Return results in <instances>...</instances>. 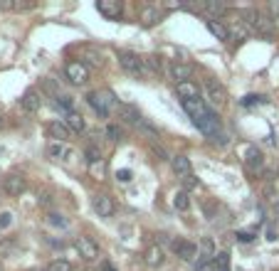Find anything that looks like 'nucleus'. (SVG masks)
Returning <instances> with one entry per match:
<instances>
[{
	"label": "nucleus",
	"instance_id": "obj_13",
	"mask_svg": "<svg viewBox=\"0 0 279 271\" xmlns=\"http://www.w3.org/2000/svg\"><path fill=\"white\" fill-rule=\"evenodd\" d=\"M119 118H121L124 123H129V126H138V123L144 121V116L138 114V109L131 106V104H121V106H119Z\"/></svg>",
	"mask_w": 279,
	"mask_h": 271
},
{
	"label": "nucleus",
	"instance_id": "obj_35",
	"mask_svg": "<svg viewBox=\"0 0 279 271\" xmlns=\"http://www.w3.org/2000/svg\"><path fill=\"white\" fill-rule=\"evenodd\" d=\"M10 224H13V214H10V212H3V214H0V230H8Z\"/></svg>",
	"mask_w": 279,
	"mask_h": 271
},
{
	"label": "nucleus",
	"instance_id": "obj_8",
	"mask_svg": "<svg viewBox=\"0 0 279 271\" xmlns=\"http://www.w3.org/2000/svg\"><path fill=\"white\" fill-rule=\"evenodd\" d=\"M92 207H94V212L99 214V217H112V214H114V210H116V205H114V200H112V197H109V195H104V193L94 195Z\"/></svg>",
	"mask_w": 279,
	"mask_h": 271
},
{
	"label": "nucleus",
	"instance_id": "obj_24",
	"mask_svg": "<svg viewBox=\"0 0 279 271\" xmlns=\"http://www.w3.org/2000/svg\"><path fill=\"white\" fill-rule=\"evenodd\" d=\"M64 123L69 126V131H84V128H87V123H84V116H82V114H77V111L67 114Z\"/></svg>",
	"mask_w": 279,
	"mask_h": 271
},
{
	"label": "nucleus",
	"instance_id": "obj_11",
	"mask_svg": "<svg viewBox=\"0 0 279 271\" xmlns=\"http://www.w3.org/2000/svg\"><path fill=\"white\" fill-rule=\"evenodd\" d=\"M170 77L176 79V84H183V81H190L193 77V64H186V62H170Z\"/></svg>",
	"mask_w": 279,
	"mask_h": 271
},
{
	"label": "nucleus",
	"instance_id": "obj_9",
	"mask_svg": "<svg viewBox=\"0 0 279 271\" xmlns=\"http://www.w3.org/2000/svg\"><path fill=\"white\" fill-rule=\"evenodd\" d=\"M75 247H77V252H79V256H82V259H87V261L99 259V247L94 244L89 237H77Z\"/></svg>",
	"mask_w": 279,
	"mask_h": 271
},
{
	"label": "nucleus",
	"instance_id": "obj_28",
	"mask_svg": "<svg viewBox=\"0 0 279 271\" xmlns=\"http://www.w3.org/2000/svg\"><path fill=\"white\" fill-rule=\"evenodd\" d=\"M47 271H75V269H72L69 261H64V259H55V261H50Z\"/></svg>",
	"mask_w": 279,
	"mask_h": 271
},
{
	"label": "nucleus",
	"instance_id": "obj_33",
	"mask_svg": "<svg viewBox=\"0 0 279 271\" xmlns=\"http://www.w3.org/2000/svg\"><path fill=\"white\" fill-rule=\"evenodd\" d=\"M156 20H158V10H156V8H146V10H144V22H146V25H153Z\"/></svg>",
	"mask_w": 279,
	"mask_h": 271
},
{
	"label": "nucleus",
	"instance_id": "obj_5",
	"mask_svg": "<svg viewBox=\"0 0 279 271\" xmlns=\"http://www.w3.org/2000/svg\"><path fill=\"white\" fill-rule=\"evenodd\" d=\"M205 94H207V101H210V106H215V109H223L225 101H227V94H225V89L215 81V79H205Z\"/></svg>",
	"mask_w": 279,
	"mask_h": 271
},
{
	"label": "nucleus",
	"instance_id": "obj_17",
	"mask_svg": "<svg viewBox=\"0 0 279 271\" xmlns=\"http://www.w3.org/2000/svg\"><path fill=\"white\" fill-rule=\"evenodd\" d=\"M245 168L250 170V173H260L262 168H264V158L257 148H250L247 155H245Z\"/></svg>",
	"mask_w": 279,
	"mask_h": 271
},
{
	"label": "nucleus",
	"instance_id": "obj_38",
	"mask_svg": "<svg viewBox=\"0 0 279 271\" xmlns=\"http://www.w3.org/2000/svg\"><path fill=\"white\" fill-rule=\"evenodd\" d=\"M195 271H218V266H215V261H200Z\"/></svg>",
	"mask_w": 279,
	"mask_h": 271
},
{
	"label": "nucleus",
	"instance_id": "obj_43",
	"mask_svg": "<svg viewBox=\"0 0 279 271\" xmlns=\"http://www.w3.org/2000/svg\"><path fill=\"white\" fill-rule=\"evenodd\" d=\"M151 151H153L156 155H161V158H168V153L163 151V148H161V146H151Z\"/></svg>",
	"mask_w": 279,
	"mask_h": 271
},
{
	"label": "nucleus",
	"instance_id": "obj_30",
	"mask_svg": "<svg viewBox=\"0 0 279 271\" xmlns=\"http://www.w3.org/2000/svg\"><path fill=\"white\" fill-rule=\"evenodd\" d=\"M215 266H218V271H230V256L227 254H218L215 256Z\"/></svg>",
	"mask_w": 279,
	"mask_h": 271
},
{
	"label": "nucleus",
	"instance_id": "obj_7",
	"mask_svg": "<svg viewBox=\"0 0 279 271\" xmlns=\"http://www.w3.org/2000/svg\"><path fill=\"white\" fill-rule=\"evenodd\" d=\"M67 79L72 81V84H87L89 81V69H87V64H82V62H69L67 64Z\"/></svg>",
	"mask_w": 279,
	"mask_h": 271
},
{
	"label": "nucleus",
	"instance_id": "obj_20",
	"mask_svg": "<svg viewBox=\"0 0 279 271\" xmlns=\"http://www.w3.org/2000/svg\"><path fill=\"white\" fill-rule=\"evenodd\" d=\"M205 25H207V30H210L215 37L220 39V42H230V30H227V25H223L220 20L210 18L207 22H205Z\"/></svg>",
	"mask_w": 279,
	"mask_h": 271
},
{
	"label": "nucleus",
	"instance_id": "obj_14",
	"mask_svg": "<svg viewBox=\"0 0 279 271\" xmlns=\"http://www.w3.org/2000/svg\"><path fill=\"white\" fill-rule=\"evenodd\" d=\"M170 168H173V173L178 177H190L193 175V165H190V160L186 155H173L170 158Z\"/></svg>",
	"mask_w": 279,
	"mask_h": 271
},
{
	"label": "nucleus",
	"instance_id": "obj_6",
	"mask_svg": "<svg viewBox=\"0 0 279 271\" xmlns=\"http://www.w3.org/2000/svg\"><path fill=\"white\" fill-rule=\"evenodd\" d=\"M47 155L52 158V160H62V163H72V158H75V151L67 146V143H59V141H52L50 146H47Z\"/></svg>",
	"mask_w": 279,
	"mask_h": 271
},
{
	"label": "nucleus",
	"instance_id": "obj_41",
	"mask_svg": "<svg viewBox=\"0 0 279 271\" xmlns=\"http://www.w3.org/2000/svg\"><path fill=\"white\" fill-rule=\"evenodd\" d=\"M237 242H252L255 239V232H235Z\"/></svg>",
	"mask_w": 279,
	"mask_h": 271
},
{
	"label": "nucleus",
	"instance_id": "obj_12",
	"mask_svg": "<svg viewBox=\"0 0 279 271\" xmlns=\"http://www.w3.org/2000/svg\"><path fill=\"white\" fill-rule=\"evenodd\" d=\"M96 10L107 20H116L121 15V3H119V0H99V3H96Z\"/></svg>",
	"mask_w": 279,
	"mask_h": 271
},
{
	"label": "nucleus",
	"instance_id": "obj_40",
	"mask_svg": "<svg viewBox=\"0 0 279 271\" xmlns=\"http://www.w3.org/2000/svg\"><path fill=\"white\" fill-rule=\"evenodd\" d=\"M116 180H119V183H131V170H126V168L119 170V173H116Z\"/></svg>",
	"mask_w": 279,
	"mask_h": 271
},
{
	"label": "nucleus",
	"instance_id": "obj_3",
	"mask_svg": "<svg viewBox=\"0 0 279 271\" xmlns=\"http://www.w3.org/2000/svg\"><path fill=\"white\" fill-rule=\"evenodd\" d=\"M87 101H89V106H92L94 111L99 114L101 118L109 116V111H112V106L116 104V99H114L112 92H92L89 97H87Z\"/></svg>",
	"mask_w": 279,
	"mask_h": 271
},
{
	"label": "nucleus",
	"instance_id": "obj_16",
	"mask_svg": "<svg viewBox=\"0 0 279 271\" xmlns=\"http://www.w3.org/2000/svg\"><path fill=\"white\" fill-rule=\"evenodd\" d=\"M20 104H22V109L27 114H35V111H40V106H42V99H40V94L35 89H27L22 94V99H20Z\"/></svg>",
	"mask_w": 279,
	"mask_h": 271
},
{
	"label": "nucleus",
	"instance_id": "obj_48",
	"mask_svg": "<svg viewBox=\"0 0 279 271\" xmlns=\"http://www.w3.org/2000/svg\"><path fill=\"white\" fill-rule=\"evenodd\" d=\"M45 271H47V269H45Z\"/></svg>",
	"mask_w": 279,
	"mask_h": 271
},
{
	"label": "nucleus",
	"instance_id": "obj_45",
	"mask_svg": "<svg viewBox=\"0 0 279 271\" xmlns=\"http://www.w3.org/2000/svg\"><path fill=\"white\" fill-rule=\"evenodd\" d=\"M267 239H269V242H274V239H277V232H274V230H272V227H269V230H267Z\"/></svg>",
	"mask_w": 279,
	"mask_h": 271
},
{
	"label": "nucleus",
	"instance_id": "obj_44",
	"mask_svg": "<svg viewBox=\"0 0 279 271\" xmlns=\"http://www.w3.org/2000/svg\"><path fill=\"white\" fill-rule=\"evenodd\" d=\"M269 13H272V15H277V18H279V3H272V5H269Z\"/></svg>",
	"mask_w": 279,
	"mask_h": 271
},
{
	"label": "nucleus",
	"instance_id": "obj_37",
	"mask_svg": "<svg viewBox=\"0 0 279 271\" xmlns=\"http://www.w3.org/2000/svg\"><path fill=\"white\" fill-rule=\"evenodd\" d=\"M47 219H50V224H55V227H67V219H62V217H59V214H50V217H47Z\"/></svg>",
	"mask_w": 279,
	"mask_h": 271
},
{
	"label": "nucleus",
	"instance_id": "obj_34",
	"mask_svg": "<svg viewBox=\"0 0 279 271\" xmlns=\"http://www.w3.org/2000/svg\"><path fill=\"white\" fill-rule=\"evenodd\" d=\"M22 8H27V5L13 3V0H0V10H22Z\"/></svg>",
	"mask_w": 279,
	"mask_h": 271
},
{
	"label": "nucleus",
	"instance_id": "obj_26",
	"mask_svg": "<svg viewBox=\"0 0 279 271\" xmlns=\"http://www.w3.org/2000/svg\"><path fill=\"white\" fill-rule=\"evenodd\" d=\"M57 106H59V109H64L67 114H72V111H75V99L64 97V94H62V97L57 94Z\"/></svg>",
	"mask_w": 279,
	"mask_h": 271
},
{
	"label": "nucleus",
	"instance_id": "obj_23",
	"mask_svg": "<svg viewBox=\"0 0 279 271\" xmlns=\"http://www.w3.org/2000/svg\"><path fill=\"white\" fill-rule=\"evenodd\" d=\"M198 256H203V261H210V256H218V254H215V242H213L210 237H205L203 242H200Z\"/></svg>",
	"mask_w": 279,
	"mask_h": 271
},
{
	"label": "nucleus",
	"instance_id": "obj_31",
	"mask_svg": "<svg viewBox=\"0 0 279 271\" xmlns=\"http://www.w3.org/2000/svg\"><path fill=\"white\" fill-rule=\"evenodd\" d=\"M84 155H87L89 165H94V163H99V160H101V153H99V148H94V146H89V148L84 151Z\"/></svg>",
	"mask_w": 279,
	"mask_h": 271
},
{
	"label": "nucleus",
	"instance_id": "obj_10",
	"mask_svg": "<svg viewBox=\"0 0 279 271\" xmlns=\"http://www.w3.org/2000/svg\"><path fill=\"white\" fill-rule=\"evenodd\" d=\"M25 188H27V180H25L22 175H8V177L3 180V190L10 195V197L22 195L25 193Z\"/></svg>",
	"mask_w": 279,
	"mask_h": 271
},
{
	"label": "nucleus",
	"instance_id": "obj_4",
	"mask_svg": "<svg viewBox=\"0 0 279 271\" xmlns=\"http://www.w3.org/2000/svg\"><path fill=\"white\" fill-rule=\"evenodd\" d=\"M193 123H195V128H198L200 133L210 136V138L220 136V118L215 116L213 111H207V114H203V116L193 118Z\"/></svg>",
	"mask_w": 279,
	"mask_h": 271
},
{
	"label": "nucleus",
	"instance_id": "obj_22",
	"mask_svg": "<svg viewBox=\"0 0 279 271\" xmlns=\"http://www.w3.org/2000/svg\"><path fill=\"white\" fill-rule=\"evenodd\" d=\"M144 256H146V264L149 266H161L163 264V249L161 247H149Z\"/></svg>",
	"mask_w": 279,
	"mask_h": 271
},
{
	"label": "nucleus",
	"instance_id": "obj_21",
	"mask_svg": "<svg viewBox=\"0 0 279 271\" xmlns=\"http://www.w3.org/2000/svg\"><path fill=\"white\" fill-rule=\"evenodd\" d=\"M183 109L190 114V118H198V116H203V114L210 111V109L203 104V99H190V101H183Z\"/></svg>",
	"mask_w": 279,
	"mask_h": 271
},
{
	"label": "nucleus",
	"instance_id": "obj_36",
	"mask_svg": "<svg viewBox=\"0 0 279 271\" xmlns=\"http://www.w3.org/2000/svg\"><path fill=\"white\" fill-rule=\"evenodd\" d=\"M264 97H255V94H250V97L242 99V106H252V104H262Z\"/></svg>",
	"mask_w": 279,
	"mask_h": 271
},
{
	"label": "nucleus",
	"instance_id": "obj_47",
	"mask_svg": "<svg viewBox=\"0 0 279 271\" xmlns=\"http://www.w3.org/2000/svg\"><path fill=\"white\" fill-rule=\"evenodd\" d=\"M0 271H3V266H0Z\"/></svg>",
	"mask_w": 279,
	"mask_h": 271
},
{
	"label": "nucleus",
	"instance_id": "obj_39",
	"mask_svg": "<svg viewBox=\"0 0 279 271\" xmlns=\"http://www.w3.org/2000/svg\"><path fill=\"white\" fill-rule=\"evenodd\" d=\"M107 133H109L112 141H119V138H121V128H119V126H109V128H107Z\"/></svg>",
	"mask_w": 279,
	"mask_h": 271
},
{
	"label": "nucleus",
	"instance_id": "obj_29",
	"mask_svg": "<svg viewBox=\"0 0 279 271\" xmlns=\"http://www.w3.org/2000/svg\"><path fill=\"white\" fill-rule=\"evenodd\" d=\"M203 10H205V13H210V15H223L225 5H223V3H205Z\"/></svg>",
	"mask_w": 279,
	"mask_h": 271
},
{
	"label": "nucleus",
	"instance_id": "obj_19",
	"mask_svg": "<svg viewBox=\"0 0 279 271\" xmlns=\"http://www.w3.org/2000/svg\"><path fill=\"white\" fill-rule=\"evenodd\" d=\"M47 131H50V136L55 138V141H59V143H64L69 136H72V131H69V126L64 123V121H52L50 126H47Z\"/></svg>",
	"mask_w": 279,
	"mask_h": 271
},
{
	"label": "nucleus",
	"instance_id": "obj_27",
	"mask_svg": "<svg viewBox=\"0 0 279 271\" xmlns=\"http://www.w3.org/2000/svg\"><path fill=\"white\" fill-rule=\"evenodd\" d=\"M173 205H176L178 210H188V207H190V200H188V193H186V190H181V193L173 197Z\"/></svg>",
	"mask_w": 279,
	"mask_h": 271
},
{
	"label": "nucleus",
	"instance_id": "obj_25",
	"mask_svg": "<svg viewBox=\"0 0 279 271\" xmlns=\"http://www.w3.org/2000/svg\"><path fill=\"white\" fill-rule=\"evenodd\" d=\"M227 30H230V37H235V39H247V35H250V27L245 22H240V20L232 22Z\"/></svg>",
	"mask_w": 279,
	"mask_h": 271
},
{
	"label": "nucleus",
	"instance_id": "obj_15",
	"mask_svg": "<svg viewBox=\"0 0 279 271\" xmlns=\"http://www.w3.org/2000/svg\"><path fill=\"white\" fill-rule=\"evenodd\" d=\"M173 252L178 254L183 261H190L198 254V247L193 242H188V239H178V242H173Z\"/></svg>",
	"mask_w": 279,
	"mask_h": 271
},
{
	"label": "nucleus",
	"instance_id": "obj_46",
	"mask_svg": "<svg viewBox=\"0 0 279 271\" xmlns=\"http://www.w3.org/2000/svg\"><path fill=\"white\" fill-rule=\"evenodd\" d=\"M3 126H5V118H3V114H0V128H3Z\"/></svg>",
	"mask_w": 279,
	"mask_h": 271
},
{
	"label": "nucleus",
	"instance_id": "obj_2",
	"mask_svg": "<svg viewBox=\"0 0 279 271\" xmlns=\"http://www.w3.org/2000/svg\"><path fill=\"white\" fill-rule=\"evenodd\" d=\"M119 64H121L129 74H133V77H151L144 57H138V55L131 52V50H121V52H119Z\"/></svg>",
	"mask_w": 279,
	"mask_h": 271
},
{
	"label": "nucleus",
	"instance_id": "obj_32",
	"mask_svg": "<svg viewBox=\"0 0 279 271\" xmlns=\"http://www.w3.org/2000/svg\"><path fill=\"white\" fill-rule=\"evenodd\" d=\"M89 170H92L94 177H104V173H107V163H104V160H99V163L89 165Z\"/></svg>",
	"mask_w": 279,
	"mask_h": 271
},
{
	"label": "nucleus",
	"instance_id": "obj_1",
	"mask_svg": "<svg viewBox=\"0 0 279 271\" xmlns=\"http://www.w3.org/2000/svg\"><path fill=\"white\" fill-rule=\"evenodd\" d=\"M242 18H245V25H247V27L257 30L260 35H272V32H274V22H272V18H269V15H264L262 10L250 8V10H245V13H242Z\"/></svg>",
	"mask_w": 279,
	"mask_h": 271
},
{
	"label": "nucleus",
	"instance_id": "obj_18",
	"mask_svg": "<svg viewBox=\"0 0 279 271\" xmlns=\"http://www.w3.org/2000/svg\"><path fill=\"white\" fill-rule=\"evenodd\" d=\"M176 92L183 101H190V99H200V86L195 81H183V84H176Z\"/></svg>",
	"mask_w": 279,
	"mask_h": 271
},
{
	"label": "nucleus",
	"instance_id": "obj_42",
	"mask_svg": "<svg viewBox=\"0 0 279 271\" xmlns=\"http://www.w3.org/2000/svg\"><path fill=\"white\" fill-rule=\"evenodd\" d=\"M183 185H186V190H190V188L198 185V180H193V175H190V177H183Z\"/></svg>",
	"mask_w": 279,
	"mask_h": 271
}]
</instances>
